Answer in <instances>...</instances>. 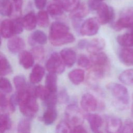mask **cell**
Segmentation results:
<instances>
[{"label":"cell","instance_id":"cell-1","mask_svg":"<svg viewBox=\"0 0 133 133\" xmlns=\"http://www.w3.org/2000/svg\"><path fill=\"white\" fill-rule=\"evenodd\" d=\"M17 94L20 112L26 117H33L38 110L36 97L34 95V88L28 86L25 89L17 91Z\"/></svg>","mask_w":133,"mask_h":133},{"label":"cell","instance_id":"cell-2","mask_svg":"<svg viewBox=\"0 0 133 133\" xmlns=\"http://www.w3.org/2000/svg\"><path fill=\"white\" fill-rule=\"evenodd\" d=\"M75 38L69 32V28L61 22H53L50 28L49 40L55 46H60L73 43Z\"/></svg>","mask_w":133,"mask_h":133},{"label":"cell","instance_id":"cell-3","mask_svg":"<svg viewBox=\"0 0 133 133\" xmlns=\"http://www.w3.org/2000/svg\"><path fill=\"white\" fill-rule=\"evenodd\" d=\"M107 88L114 97L117 108L121 110L127 109L129 105V95L126 87L121 84L111 83Z\"/></svg>","mask_w":133,"mask_h":133},{"label":"cell","instance_id":"cell-4","mask_svg":"<svg viewBox=\"0 0 133 133\" xmlns=\"http://www.w3.org/2000/svg\"><path fill=\"white\" fill-rule=\"evenodd\" d=\"M133 25V7L125 9L119 18L113 24V28L116 31H121L125 28H131Z\"/></svg>","mask_w":133,"mask_h":133},{"label":"cell","instance_id":"cell-5","mask_svg":"<svg viewBox=\"0 0 133 133\" xmlns=\"http://www.w3.org/2000/svg\"><path fill=\"white\" fill-rule=\"evenodd\" d=\"M45 66L48 72L61 74L64 72L65 64L60 55L57 52H53L47 61Z\"/></svg>","mask_w":133,"mask_h":133},{"label":"cell","instance_id":"cell-6","mask_svg":"<svg viewBox=\"0 0 133 133\" xmlns=\"http://www.w3.org/2000/svg\"><path fill=\"white\" fill-rule=\"evenodd\" d=\"M65 115L68 121L75 126L82 124L85 118L82 111L74 104L69 105L66 108Z\"/></svg>","mask_w":133,"mask_h":133},{"label":"cell","instance_id":"cell-7","mask_svg":"<svg viewBox=\"0 0 133 133\" xmlns=\"http://www.w3.org/2000/svg\"><path fill=\"white\" fill-rule=\"evenodd\" d=\"M96 11L98 15L97 19L100 24H105L114 20V11L112 7L107 4L101 2Z\"/></svg>","mask_w":133,"mask_h":133},{"label":"cell","instance_id":"cell-8","mask_svg":"<svg viewBox=\"0 0 133 133\" xmlns=\"http://www.w3.org/2000/svg\"><path fill=\"white\" fill-rule=\"evenodd\" d=\"M100 24L97 18H89L82 24L79 29L80 33L84 36L95 35L99 31Z\"/></svg>","mask_w":133,"mask_h":133},{"label":"cell","instance_id":"cell-9","mask_svg":"<svg viewBox=\"0 0 133 133\" xmlns=\"http://www.w3.org/2000/svg\"><path fill=\"white\" fill-rule=\"evenodd\" d=\"M98 103L96 98L89 93L84 94L81 98V106L86 112H91L97 108Z\"/></svg>","mask_w":133,"mask_h":133},{"label":"cell","instance_id":"cell-10","mask_svg":"<svg viewBox=\"0 0 133 133\" xmlns=\"http://www.w3.org/2000/svg\"><path fill=\"white\" fill-rule=\"evenodd\" d=\"M105 129L108 132L114 133L121 132L122 128L121 119L115 116L107 115L105 117Z\"/></svg>","mask_w":133,"mask_h":133},{"label":"cell","instance_id":"cell-11","mask_svg":"<svg viewBox=\"0 0 133 133\" xmlns=\"http://www.w3.org/2000/svg\"><path fill=\"white\" fill-rule=\"evenodd\" d=\"M90 61L93 65L100 66L109 70L110 61L108 56L103 52H97L91 54Z\"/></svg>","mask_w":133,"mask_h":133},{"label":"cell","instance_id":"cell-12","mask_svg":"<svg viewBox=\"0 0 133 133\" xmlns=\"http://www.w3.org/2000/svg\"><path fill=\"white\" fill-rule=\"evenodd\" d=\"M25 44L24 40L18 36L11 37L7 42V48L9 51L14 54L20 52L24 48Z\"/></svg>","mask_w":133,"mask_h":133},{"label":"cell","instance_id":"cell-13","mask_svg":"<svg viewBox=\"0 0 133 133\" xmlns=\"http://www.w3.org/2000/svg\"><path fill=\"white\" fill-rule=\"evenodd\" d=\"M60 55L65 65L68 67L73 65L76 60V54L71 48L63 49L60 51Z\"/></svg>","mask_w":133,"mask_h":133},{"label":"cell","instance_id":"cell-14","mask_svg":"<svg viewBox=\"0 0 133 133\" xmlns=\"http://www.w3.org/2000/svg\"><path fill=\"white\" fill-rule=\"evenodd\" d=\"M91 131L99 132L103 124L102 118L97 114H89L86 116Z\"/></svg>","mask_w":133,"mask_h":133},{"label":"cell","instance_id":"cell-15","mask_svg":"<svg viewBox=\"0 0 133 133\" xmlns=\"http://www.w3.org/2000/svg\"><path fill=\"white\" fill-rule=\"evenodd\" d=\"M19 61L23 68L28 69L33 65L34 58L31 52L27 50H22L19 52Z\"/></svg>","mask_w":133,"mask_h":133},{"label":"cell","instance_id":"cell-16","mask_svg":"<svg viewBox=\"0 0 133 133\" xmlns=\"http://www.w3.org/2000/svg\"><path fill=\"white\" fill-rule=\"evenodd\" d=\"M118 57L124 64L133 66V49L129 47H124L119 50Z\"/></svg>","mask_w":133,"mask_h":133},{"label":"cell","instance_id":"cell-17","mask_svg":"<svg viewBox=\"0 0 133 133\" xmlns=\"http://www.w3.org/2000/svg\"><path fill=\"white\" fill-rule=\"evenodd\" d=\"M108 71L105 69L92 65L88 73V79L92 82H96L102 79Z\"/></svg>","mask_w":133,"mask_h":133},{"label":"cell","instance_id":"cell-18","mask_svg":"<svg viewBox=\"0 0 133 133\" xmlns=\"http://www.w3.org/2000/svg\"><path fill=\"white\" fill-rule=\"evenodd\" d=\"M22 22L25 29L28 31L32 30L35 28L37 24L36 16L34 12L31 11L22 18Z\"/></svg>","mask_w":133,"mask_h":133},{"label":"cell","instance_id":"cell-19","mask_svg":"<svg viewBox=\"0 0 133 133\" xmlns=\"http://www.w3.org/2000/svg\"><path fill=\"white\" fill-rule=\"evenodd\" d=\"M0 31L1 36L5 38H10L15 35L12 20L5 19L3 20L1 23Z\"/></svg>","mask_w":133,"mask_h":133},{"label":"cell","instance_id":"cell-20","mask_svg":"<svg viewBox=\"0 0 133 133\" xmlns=\"http://www.w3.org/2000/svg\"><path fill=\"white\" fill-rule=\"evenodd\" d=\"M105 46V41L102 38H96L89 41L87 50L91 54L99 52Z\"/></svg>","mask_w":133,"mask_h":133},{"label":"cell","instance_id":"cell-21","mask_svg":"<svg viewBox=\"0 0 133 133\" xmlns=\"http://www.w3.org/2000/svg\"><path fill=\"white\" fill-rule=\"evenodd\" d=\"M45 75V69L39 64H36L30 73V81L32 84H37L41 81Z\"/></svg>","mask_w":133,"mask_h":133},{"label":"cell","instance_id":"cell-22","mask_svg":"<svg viewBox=\"0 0 133 133\" xmlns=\"http://www.w3.org/2000/svg\"><path fill=\"white\" fill-rule=\"evenodd\" d=\"M57 115V111L55 107H48L43 114L42 119L45 125H50L56 121Z\"/></svg>","mask_w":133,"mask_h":133},{"label":"cell","instance_id":"cell-23","mask_svg":"<svg viewBox=\"0 0 133 133\" xmlns=\"http://www.w3.org/2000/svg\"><path fill=\"white\" fill-rule=\"evenodd\" d=\"M47 37L46 34L42 31L36 30L32 33L29 37V42L32 45L35 43L44 45L46 43Z\"/></svg>","mask_w":133,"mask_h":133},{"label":"cell","instance_id":"cell-24","mask_svg":"<svg viewBox=\"0 0 133 133\" xmlns=\"http://www.w3.org/2000/svg\"><path fill=\"white\" fill-rule=\"evenodd\" d=\"M68 77L70 81L74 85L80 84L84 79L85 72L80 69L73 70L68 74Z\"/></svg>","mask_w":133,"mask_h":133},{"label":"cell","instance_id":"cell-25","mask_svg":"<svg viewBox=\"0 0 133 133\" xmlns=\"http://www.w3.org/2000/svg\"><path fill=\"white\" fill-rule=\"evenodd\" d=\"M57 74L50 73L47 75L45 80V87L50 92L57 91Z\"/></svg>","mask_w":133,"mask_h":133},{"label":"cell","instance_id":"cell-26","mask_svg":"<svg viewBox=\"0 0 133 133\" xmlns=\"http://www.w3.org/2000/svg\"><path fill=\"white\" fill-rule=\"evenodd\" d=\"M89 9L84 4H79L75 9L71 12L70 17L72 19H81L88 14Z\"/></svg>","mask_w":133,"mask_h":133},{"label":"cell","instance_id":"cell-27","mask_svg":"<svg viewBox=\"0 0 133 133\" xmlns=\"http://www.w3.org/2000/svg\"><path fill=\"white\" fill-rule=\"evenodd\" d=\"M118 79L124 85H133V68L128 69L123 71L119 74Z\"/></svg>","mask_w":133,"mask_h":133},{"label":"cell","instance_id":"cell-28","mask_svg":"<svg viewBox=\"0 0 133 133\" xmlns=\"http://www.w3.org/2000/svg\"><path fill=\"white\" fill-rule=\"evenodd\" d=\"M13 10V4L10 0H1L0 14L3 16H11Z\"/></svg>","mask_w":133,"mask_h":133},{"label":"cell","instance_id":"cell-29","mask_svg":"<svg viewBox=\"0 0 133 133\" xmlns=\"http://www.w3.org/2000/svg\"><path fill=\"white\" fill-rule=\"evenodd\" d=\"M0 61L1 75L3 76L10 74L12 72L11 66L6 57L2 53L0 55Z\"/></svg>","mask_w":133,"mask_h":133},{"label":"cell","instance_id":"cell-30","mask_svg":"<svg viewBox=\"0 0 133 133\" xmlns=\"http://www.w3.org/2000/svg\"><path fill=\"white\" fill-rule=\"evenodd\" d=\"M117 43L124 47L133 46V36L130 33H125L117 37Z\"/></svg>","mask_w":133,"mask_h":133},{"label":"cell","instance_id":"cell-31","mask_svg":"<svg viewBox=\"0 0 133 133\" xmlns=\"http://www.w3.org/2000/svg\"><path fill=\"white\" fill-rule=\"evenodd\" d=\"M14 84L17 91H20L25 89L28 85L26 83L25 76L22 74H19L14 77Z\"/></svg>","mask_w":133,"mask_h":133},{"label":"cell","instance_id":"cell-32","mask_svg":"<svg viewBox=\"0 0 133 133\" xmlns=\"http://www.w3.org/2000/svg\"><path fill=\"white\" fill-rule=\"evenodd\" d=\"M11 126V122L7 114H1L0 116V132L3 133L9 130Z\"/></svg>","mask_w":133,"mask_h":133},{"label":"cell","instance_id":"cell-33","mask_svg":"<svg viewBox=\"0 0 133 133\" xmlns=\"http://www.w3.org/2000/svg\"><path fill=\"white\" fill-rule=\"evenodd\" d=\"M80 0H61V5L64 10L72 12L80 4Z\"/></svg>","mask_w":133,"mask_h":133},{"label":"cell","instance_id":"cell-34","mask_svg":"<svg viewBox=\"0 0 133 133\" xmlns=\"http://www.w3.org/2000/svg\"><path fill=\"white\" fill-rule=\"evenodd\" d=\"M31 123L30 118L28 117L22 118L20 120L17 126L18 132H29L31 131Z\"/></svg>","mask_w":133,"mask_h":133},{"label":"cell","instance_id":"cell-35","mask_svg":"<svg viewBox=\"0 0 133 133\" xmlns=\"http://www.w3.org/2000/svg\"><path fill=\"white\" fill-rule=\"evenodd\" d=\"M37 21L38 25L43 28L48 26L49 24V17L48 13L43 10L39 11L36 15Z\"/></svg>","mask_w":133,"mask_h":133},{"label":"cell","instance_id":"cell-36","mask_svg":"<svg viewBox=\"0 0 133 133\" xmlns=\"http://www.w3.org/2000/svg\"><path fill=\"white\" fill-rule=\"evenodd\" d=\"M50 92L45 86L42 85H38L34 88V95L35 96L42 100L45 101L50 95Z\"/></svg>","mask_w":133,"mask_h":133},{"label":"cell","instance_id":"cell-37","mask_svg":"<svg viewBox=\"0 0 133 133\" xmlns=\"http://www.w3.org/2000/svg\"><path fill=\"white\" fill-rule=\"evenodd\" d=\"M63 9L61 5L57 4H51L47 7V11L51 16L56 17L63 14Z\"/></svg>","mask_w":133,"mask_h":133},{"label":"cell","instance_id":"cell-38","mask_svg":"<svg viewBox=\"0 0 133 133\" xmlns=\"http://www.w3.org/2000/svg\"><path fill=\"white\" fill-rule=\"evenodd\" d=\"M0 88L2 92L7 94L11 92L12 90V86L10 81L4 77L1 78Z\"/></svg>","mask_w":133,"mask_h":133},{"label":"cell","instance_id":"cell-39","mask_svg":"<svg viewBox=\"0 0 133 133\" xmlns=\"http://www.w3.org/2000/svg\"><path fill=\"white\" fill-rule=\"evenodd\" d=\"M31 52L36 60H42L44 58L45 49L42 46H38L34 47L31 49Z\"/></svg>","mask_w":133,"mask_h":133},{"label":"cell","instance_id":"cell-40","mask_svg":"<svg viewBox=\"0 0 133 133\" xmlns=\"http://www.w3.org/2000/svg\"><path fill=\"white\" fill-rule=\"evenodd\" d=\"M14 34H21L23 30V25L22 22V18L20 17L15 18L12 20Z\"/></svg>","mask_w":133,"mask_h":133},{"label":"cell","instance_id":"cell-41","mask_svg":"<svg viewBox=\"0 0 133 133\" xmlns=\"http://www.w3.org/2000/svg\"><path fill=\"white\" fill-rule=\"evenodd\" d=\"M56 131L59 133H68L72 132L69 124L64 121L60 122L56 126Z\"/></svg>","mask_w":133,"mask_h":133},{"label":"cell","instance_id":"cell-42","mask_svg":"<svg viewBox=\"0 0 133 133\" xmlns=\"http://www.w3.org/2000/svg\"><path fill=\"white\" fill-rule=\"evenodd\" d=\"M90 60L85 55H81L77 59V64L82 68H87L90 65Z\"/></svg>","mask_w":133,"mask_h":133},{"label":"cell","instance_id":"cell-43","mask_svg":"<svg viewBox=\"0 0 133 133\" xmlns=\"http://www.w3.org/2000/svg\"><path fill=\"white\" fill-rule=\"evenodd\" d=\"M18 105V100L17 93L13 94L9 100V108L11 112H14L16 106Z\"/></svg>","mask_w":133,"mask_h":133},{"label":"cell","instance_id":"cell-44","mask_svg":"<svg viewBox=\"0 0 133 133\" xmlns=\"http://www.w3.org/2000/svg\"><path fill=\"white\" fill-rule=\"evenodd\" d=\"M121 132L133 133V122L129 119L126 120L122 126Z\"/></svg>","mask_w":133,"mask_h":133},{"label":"cell","instance_id":"cell-45","mask_svg":"<svg viewBox=\"0 0 133 133\" xmlns=\"http://www.w3.org/2000/svg\"><path fill=\"white\" fill-rule=\"evenodd\" d=\"M9 106V101L7 100V98L2 91L0 93V108L2 111H5L7 107Z\"/></svg>","mask_w":133,"mask_h":133},{"label":"cell","instance_id":"cell-46","mask_svg":"<svg viewBox=\"0 0 133 133\" xmlns=\"http://www.w3.org/2000/svg\"><path fill=\"white\" fill-rule=\"evenodd\" d=\"M69 99V97L67 94V92L65 90H62L59 92V95H58V100L60 101V102L64 103L68 102Z\"/></svg>","mask_w":133,"mask_h":133},{"label":"cell","instance_id":"cell-47","mask_svg":"<svg viewBox=\"0 0 133 133\" xmlns=\"http://www.w3.org/2000/svg\"><path fill=\"white\" fill-rule=\"evenodd\" d=\"M101 3V1L99 0H88L87 2V6L89 9L97 10Z\"/></svg>","mask_w":133,"mask_h":133},{"label":"cell","instance_id":"cell-48","mask_svg":"<svg viewBox=\"0 0 133 133\" xmlns=\"http://www.w3.org/2000/svg\"><path fill=\"white\" fill-rule=\"evenodd\" d=\"M34 4L37 9L42 10L46 6L47 0H34Z\"/></svg>","mask_w":133,"mask_h":133},{"label":"cell","instance_id":"cell-49","mask_svg":"<svg viewBox=\"0 0 133 133\" xmlns=\"http://www.w3.org/2000/svg\"><path fill=\"white\" fill-rule=\"evenodd\" d=\"M72 132H87V130L86 129L81 125H75L74 128L72 130Z\"/></svg>","mask_w":133,"mask_h":133},{"label":"cell","instance_id":"cell-50","mask_svg":"<svg viewBox=\"0 0 133 133\" xmlns=\"http://www.w3.org/2000/svg\"><path fill=\"white\" fill-rule=\"evenodd\" d=\"M89 41L87 40L86 39H81L80 41H78V44H77V46L78 48L81 49H83L87 48V46L88 45V43Z\"/></svg>","mask_w":133,"mask_h":133},{"label":"cell","instance_id":"cell-51","mask_svg":"<svg viewBox=\"0 0 133 133\" xmlns=\"http://www.w3.org/2000/svg\"><path fill=\"white\" fill-rule=\"evenodd\" d=\"M131 115L132 117L133 118V95H132V105L131 108Z\"/></svg>","mask_w":133,"mask_h":133},{"label":"cell","instance_id":"cell-52","mask_svg":"<svg viewBox=\"0 0 133 133\" xmlns=\"http://www.w3.org/2000/svg\"><path fill=\"white\" fill-rule=\"evenodd\" d=\"M130 33L133 36V25L131 27V29H130Z\"/></svg>","mask_w":133,"mask_h":133},{"label":"cell","instance_id":"cell-53","mask_svg":"<svg viewBox=\"0 0 133 133\" xmlns=\"http://www.w3.org/2000/svg\"><path fill=\"white\" fill-rule=\"evenodd\" d=\"M14 2H18V1H21V0H12Z\"/></svg>","mask_w":133,"mask_h":133},{"label":"cell","instance_id":"cell-54","mask_svg":"<svg viewBox=\"0 0 133 133\" xmlns=\"http://www.w3.org/2000/svg\"><path fill=\"white\" fill-rule=\"evenodd\" d=\"M99 1H103V0H99Z\"/></svg>","mask_w":133,"mask_h":133}]
</instances>
